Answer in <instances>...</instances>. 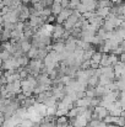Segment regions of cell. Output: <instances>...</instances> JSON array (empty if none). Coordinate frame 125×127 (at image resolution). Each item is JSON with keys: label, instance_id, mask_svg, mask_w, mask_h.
I'll return each instance as SVG.
<instances>
[{"label": "cell", "instance_id": "1", "mask_svg": "<svg viewBox=\"0 0 125 127\" xmlns=\"http://www.w3.org/2000/svg\"><path fill=\"white\" fill-rule=\"evenodd\" d=\"M72 11H74V10H71V9H63L61 12L56 16V22H58L59 25H63V24L69 19V16L72 15Z\"/></svg>", "mask_w": 125, "mask_h": 127}, {"label": "cell", "instance_id": "2", "mask_svg": "<svg viewBox=\"0 0 125 127\" xmlns=\"http://www.w3.org/2000/svg\"><path fill=\"white\" fill-rule=\"evenodd\" d=\"M93 114L97 116V120H101V121H103V120L109 115L108 110H107L106 107H103V106H99V105L93 109Z\"/></svg>", "mask_w": 125, "mask_h": 127}, {"label": "cell", "instance_id": "3", "mask_svg": "<svg viewBox=\"0 0 125 127\" xmlns=\"http://www.w3.org/2000/svg\"><path fill=\"white\" fill-rule=\"evenodd\" d=\"M65 32V29L63 25H55L54 26V30H53V35H52V38H54L55 41H59L63 38V35Z\"/></svg>", "mask_w": 125, "mask_h": 127}, {"label": "cell", "instance_id": "4", "mask_svg": "<svg viewBox=\"0 0 125 127\" xmlns=\"http://www.w3.org/2000/svg\"><path fill=\"white\" fill-rule=\"evenodd\" d=\"M71 124L74 127H87L88 126V120L83 115H79L75 119H72Z\"/></svg>", "mask_w": 125, "mask_h": 127}, {"label": "cell", "instance_id": "5", "mask_svg": "<svg viewBox=\"0 0 125 127\" xmlns=\"http://www.w3.org/2000/svg\"><path fill=\"white\" fill-rule=\"evenodd\" d=\"M114 69V74H115V78H122L123 75H125V63L119 62L118 64H115L113 67Z\"/></svg>", "mask_w": 125, "mask_h": 127}, {"label": "cell", "instance_id": "6", "mask_svg": "<svg viewBox=\"0 0 125 127\" xmlns=\"http://www.w3.org/2000/svg\"><path fill=\"white\" fill-rule=\"evenodd\" d=\"M55 125H56L58 127H69V125H70L69 117H68V116L56 117V122H55Z\"/></svg>", "mask_w": 125, "mask_h": 127}, {"label": "cell", "instance_id": "7", "mask_svg": "<svg viewBox=\"0 0 125 127\" xmlns=\"http://www.w3.org/2000/svg\"><path fill=\"white\" fill-rule=\"evenodd\" d=\"M52 48H53V51L56 52V53H63V51H64V48H65V41H63V40L56 41V42L53 44Z\"/></svg>", "mask_w": 125, "mask_h": 127}, {"label": "cell", "instance_id": "8", "mask_svg": "<svg viewBox=\"0 0 125 127\" xmlns=\"http://www.w3.org/2000/svg\"><path fill=\"white\" fill-rule=\"evenodd\" d=\"M110 14V7H102V9H97L96 10V15L102 17L103 20Z\"/></svg>", "mask_w": 125, "mask_h": 127}, {"label": "cell", "instance_id": "9", "mask_svg": "<svg viewBox=\"0 0 125 127\" xmlns=\"http://www.w3.org/2000/svg\"><path fill=\"white\" fill-rule=\"evenodd\" d=\"M27 57H28L30 59H36V58H38V48L32 46L31 49L27 52Z\"/></svg>", "mask_w": 125, "mask_h": 127}, {"label": "cell", "instance_id": "10", "mask_svg": "<svg viewBox=\"0 0 125 127\" xmlns=\"http://www.w3.org/2000/svg\"><path fill=\"white\" fill-rule=\"evenodd\" d=\"M31 47H32V44L28 42L27 40H22V41H21L20 48H21V51H22V52H28V51L31 49Z\"/></svg>", "mask_w": 125, "mask_h": 127}, {"label": "cell", "instance_id": "11", "mask_svg": "<svg viewBox=\"0 0 125 127\" xmlns=\"http://www.w3.org/2000/svg\"><path fill=\"white\" fill-rule=\"evenodd\" d=\"M87 85H88L89 88H96V86L98 85V77H97V75H92L91 78H88Z\"/></svg>", "mask_w": 125, "mask_h": 127}, {"label": "cell", "instance_id": "12", "mask_svg": "<svg viewBox=\"0 0 125 127\" xmlns=\"http://www.w3.org/2000/svg\"><path fill=\"white\" fill-rule=\"evenodd\" d=\"M50 9H52V14L53 15H59L61 12V10H63L61 5L60 4H56V2H53V5H52Z\"/></svg>", "mask_w": 125, "mask_h": 127}, {"label": "cell", "instance_id": "13", "mask_svg": "<svg viewBox=\"0 0 125 127\" xmlns=\"http://www.w3.org/2000/svg\"><path fill=\"white\" fill-rule=\"evenodd\" d=\"M85 96H86V97H89V99L96 97V91H94V88L86 89V91H85Z\"/></svg>", "mask_w": 125, "mask_h": 127}, {"label": "cell", "instance_id": "14", "mask_svg": "<svg viewBox=\"0 0 125 127\" xmlns=\"http://www.w3.org/2000/svg\"><path fill=\"white\" fill-rule=\"evenodd\" d=\"M9 58H11V53L10 52H7V51H1L0 52V59H1V62L7 61Z\"/></svg>", "mask_w": 125, "mask_h": 127}, {"label": "cell", "instance_id": "15", "mask_svg": "<svg viewBox=\"0 0 125 127\" xmlns=\"http://www.w3.org/2000/svg\"><path fill=\"white\" fill-rule=\"evenodd\" d=\"M81 4V0H70V4H69V9L71 10H76L77 6Z\"/></svg>", "mask_w": 125, "mask_h": 127}, {"label": "cell", "instance_id": "16", "mask_svg": "<svg viewBox=\"0 0 125 127\" xmlns=\"http://www.w3.org/2000/svg\"><path fill=\"white\" fill-rule=\"evenodd\" d=\"M69 4H70V0H61V2H60L63 9H69Z\"/></svg>", "mask_w": 125, "mask_h": 127}, {"label": "cell", "instance_id": "17", "mask_svg": "<svg viewBox=\"0 0 125 127\" xmlns=\"http://www.w3.org/2000/svg\"><path fill=\"white\" fill-rule=\"evenodd\" d=\"M115 125H118V126H120V127H124V126H125V120H124V117H123V116H120V117L118 119V122H117Z\"/></svg>", "mask_w": 125, "mask_h": 127}, {"label": "cell", "instance_id": "18", "mask_svg": "<svg viewBox=\"0 0 125 127\" xmlns=\"http://www.w3.org/2000/svg\"><path fill=\"white\" fill-rule=\"evenodd\" d=\"M50 126H52V124H49V122H44V124L39 125L38 127H50Z\"/></svg>", "mask_w": 125, "mask_h": 127}, {"label": "cell", "instance_id": "19", "mask_svg": "<svg viewBox=\"0 0 125 127\" xmlns=\"http://www.w3.org/2000/svg\"><path fill=\"white\" fill-rule=\"evenodd\" d=\"M119 46H120V47L123 48V52H124V53H125V40H124V41H123V42H122V43H120Z\"/></svg>", "mask_w": 125, "mask_h": 127}, {"label": "cell", "instance_id": "20", "mask_svg": "<svg viewBox=\"0 0 125 127\" xmlns=\"http://www.w3.org/2000/svg\"><path fill=\"white\" fill-rule=\"evenodd\" d=\"M107 127H120V126H118L115 124H109V125H107Z\"/></svg>", "mask_w": 125, "mask_h": 127}, {"label": "cell", "instance_id": "21", "mask_svg": "<svg viewBox=\"0 0 125 127\" xmlns=\"http://www.w3.org/2000/svg\"><path fill=\"white\" fill-rule=\"evenodd\" d=\"M0 25H4V17L0 16Z\"/></svg>", "mask_w": 125, "mask_h": 127}, {"label": "cell", "instance_id": "22", "mask_svg": "<svg viewBox=\"0 0 125 127\" xmlns=\"http://www.w3.org/2000/svg\"><path fill=\"white\" fill-rule=\"evenodd\" d=\"M124 1H125V0H124Z\"/></svg>", "mask_w": 125, "mask_h": 127}]
</instances>
